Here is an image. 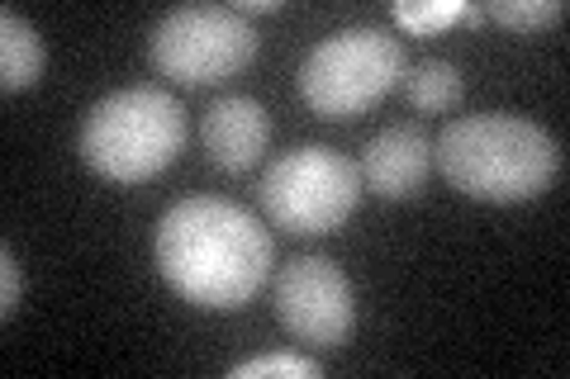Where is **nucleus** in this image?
I'll return each mask as SVG.
<instances>
[{"instance_id":"1","label":"nucleus","mask_w":570,"mask_h":379,"mask_svg":"<svg viewBox=\"0 0 570 379\" xmlns=\"http://www.w3.org/2000/svg\"><path fill=\"white\" fill-rule=\"evenodd\" d=\"M276 247L243 205L195 195L163 213L157 223V266L186 303L238 309L272 276Z\"/></svg>"},{"instance_id":"2","label":"nucleus","mask_w":570,"mask_h":379,"mask_svg":"<svg viewBox=\"0 0 570 379\" xmlns=\"http://www.w3.org/2000/svg\"><path fill=\"white\" fill-rule=\"evenodd\" d=\"M448 186L485 205H523L561 176V142L542 123L509 110L461 114L433 142Z\"/></svg>"},{"instance_id":"3","label":"nucleus","mask_w":570,"mask_h":379,"mask_svg":"<svg viewBox=\"0 0 570 379\" xmlns=\"http://www.w3.org/2000/svg\"><path fill=\"white\" fill-rule=\"evenodd\" d=\"M186 142V110L163 86H124L91 104L81 123L86 167L119 186L163 176Z\"/></svg>"},{"instance_id":"4","label":"nucleus","mask_w":570,"mask_h":379,"mask_svg":"<svg viewBox=\"0 0 570 379\" xmlns=\"http://www.w3.org/2000/svg\"><path fill=\"white\" fill-rule=\"evenodd\" d=\"M404 71L409 58L395 33L381 24H347L318 39L299 62V96L309 100L314 114L352 119L381 104L404 81Z\"/></svg>"},{"instance_id":"5","label":"nucleus","mask_w":570,"mask_h":379,"mask_svg":"<svg viewBox=\"0 0 570 379\" xmlns=\"http://www.w3.org/2000/svg\"><path fill=\"white\" fill-rule=\"evenodd\" d=\"M262 205L276 228L299 232V238H318V232L343 228L352 209L362 205V171L337 148L305 142V148H291L266 167Z\"/></svg>"},{"instance_id":"6","label":"nucleus","mask_w":570,"mask_h":379,"mask_svg":"<svg viewBox=\"0 0 570 379\" xmlns=\"http://www.w3.org/2000/svg\"><path fill=\"white\" fill-rule=\"evenodd\" d=\"M257 58V29L234 6H181L153 29V67L181 86H219Z\"/></svg>"},{"instance_id":"7","label":"nucleus","mask_w":570,"mask_h":379,"mask_svg":"<svg viewBox=\"0 0 570 379\" xmlns=\"http://www.w3.org/2000/svg\"><path fill=\"white\" fill-rule=\"evenodd\" d=\"M276 318L309 347H343L356 328V299L343 266L328 257H291L276 280Z\"/></svg>"},{"instance_id":"8","label":"nucleus","mask_w":570,"mask_h":379,"mask_svg":"<svg viewBox=\"0 0 570 379\" xmlns=\"http://www.w3.org/2000/svg\"><path fill=\"white\" fill-rule=\"evenodd\" d=\"M362 186L381 200H414L433 176V138L414 123H390L362 148Z\"/></svg>"},{"instance_id":"9","label":"nucleus","mask_w":570,"mask_h":379,"mask_svg":"<svg viewBox=\"0 0 570 379\" xmlns=\"http://www.w3.org/2000/svg\"><path fill=\"white\" fill-rule=\"evenodd\" d=\"M272 119L253 96H219L205 110V152L219 171H247L266 152Z\"/></svg>"},{"instance_id":"10","label":"nucleus","mask_w":570,"mask_h":379,"mask_svg":"<svg viewBox=\"0 0 570 379\" xmlns=\"http://www.w3.org/2000/svg\"><path fill=\"white\" fill-rule=\"evenodd\" d=\"M43 39L39 29H33L29 20L14 6L0 10V86L10 90H29L33 81L43 77Z\"/></svg>"},{"instance_id":"11","label":"nucleus","mask_w":570,"mask_h":379,"mask_svg":"<svg viewBox=\"0 0 570 379\" xmlns=\"http://www.w3.org/2000/svg\"><path fill=\"white\" fill-rule=\"evenodd\" d=\"M400 86H404V100L423 114H442L461 100V71L452 62H442V58H428L419 67H409Z\"/></svg>"},{"instance_id":"12","label":"nucleus","mask_w":570,"mask_h":379,"mask_svg":"<svg viewBox=\"0 0 570 379\" xmlns=\"http://www.w3.org/2000/svg\"><path fill=\"white\" fill-rule=\"evenodd\" d=\"M395 20L400 29L409 33H433V29H448L456 20H480V10L475 6H461V0H428V6H409V0H400L395 6Z\"/></svg>"},{"instance_id":"13","label":"nucleus","mask_w":570,"mask_h":379,"mask_svg":"<svg viewBox=\"0 0 570 379\" xmlns=\"http://www.w3.org/2000/svg\"><path fill=\"white\" fill-rule=\"evenodd\" d=\"M490 20H499L504 29H551L566 20V0H494L490 6Z\"/></svg>"},{"instance_id":"14","label":"nucleus","mask_w":570,"mask_h":379,"mask_svg":"<svg viewBox=\"0 0 570 379\" xmlns=\"http://www.w3.org/2000/svg\"><path fill=\"white\" fill-rule=\"evenodd\" d=\"M234 379H262V375H295V379H314L318 366L305 356H285V351H272V356H257V360H243V366L228 370Z\"/></svg>"},{"instance_id":"15","label":"nucleus","mask_w":570,"mask_h":379,"mask_svg":"<svg viewBox=\"0 0 570 379\" xmlns=\"http://www.w3.org/2000/svg\"><path fill=\"white\" fill-rule=\"evenodd\" d=\"M24 303V270H20V257H14V247L6 242L0 247V318H14Z\"/></svg>"}]
</instances>
